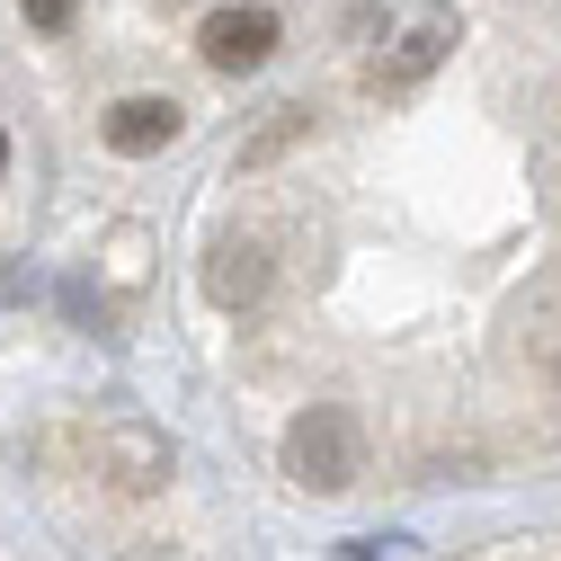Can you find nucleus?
<instances>
[{
	"mask_svg": "<svg viewBox=\"0 0 561 561\" xmlns=\"http://www.w3.org/2000/svg\"><path fill=\"white\" fill-rule=\"evenodd\" d=\"M455 36H463V27H455V10H419V19L392 36V54L375 62V90H419V81H428L437 62L455 54Z\"/></svg>",
	"mask_w": 561,
	"mask_h": 561,
	"instance_id": "nucleus-3",
	"label": "nucleus"
},
{
	"mask_svg": "<svg viewBox=\"0 0 561 561\" xmlns=\"http://www.w3.org/2000/svg\"><path fill=\"white\" fill-rule=\"evenodd\" d=\"M19 10H27V27L62 36V27H72V10H81V0H19Z\"/></svg>",
	"mask_w": 561,
	"mask_h": 561,
	"instance_id": "nucleus-8",
	"label": "nucleus"
},
{
	"mask_svg": "<svg viewBox=\"0 0 561 561\" xmlns=\"http://www.w3.org/2000/svg\"><path fill=\"white\" fill-rule=\"evenodd\" d=\"M99 472L116 490H161L170 481V437L152 419H116V428H99Z\"/></svg>",
	"mask_w": 561,
	"mask_h": 561,
	"instance_id": "nucleus-4",
	"label": "nucleus"
},
{
	"mask_svg": "<svg viewBox=\"0 0 561 561\" xmlns=\"http://www.w3.org/2000/svg\"><path fill=\"white\" fill-rule=\"evenodd\" d=\"M179 125H187L179 99H116L99 134H107V152H116V161H152V152L179 144Z\"/></svg>",
	"mask_w": 561,
	"mask_h": 561,
	"instance_id": "nucleus-5",
	"label": "nucleus"
},
{
	"mask_svg": "<svg viewBox=\"0 0 561 561\" xmlns=\"http://www.w3.org/2000/svg\"><path fill=\"white\" fill-rule=\"evenodd\" d=\"M0 170H10V134H0Z\"/></svg>",
	"mask_w": 561,
	"mask_h": 561,
	"instance_id": "nucleus-9",
	"label": "nucleus"
},
{
	"mask_svg": "<svg viewBox=\"0 0 561 561\" xmlns=\"http://www.w3.org/2000/svg\"><path fill=\"white\" fill-rule=\"evenodd\" d=\"M295 134H304V116H295V107H276V125H267V134H259V144H250V152H241V161H250V170H259V161H267V152H286V144H295Z\"/></svg>",
	"mask_w": 561,
	"mask_h": 561,
	"instance_id": "nucleus-7",
	"label": "nucleus"
},
{
	"mask_svg": "<svg viewBox=\"0 0 561 561\" xmlns=\"http://www.w3.org/2000/svg\"><path fill=\"white\" fill-rule=\"evenodd\" d=\"M196 54L215 62V72H259V62L276 54V10H259V0H232V10H215L196 27Z\"/></svg>",
	"mask_w": 561,
	"mask_h": 561,
	"instance_id": "nucleus-2",
	"label": "nucleus"
},
{
	"mask_svg": "<svg viewBox=\"0 0 561 561\" xmlns=\"http://www.w3.org/2000/svg\"><path fill=\"white\" fill-rule=\"evenodd\" d=\"M205 295H215L224 312L259 304L267 295V250L259 241H215V259H205Z\"/></svg>",
	"mask_w": 561,
	"mask_h": 561,
	"instance_id": "nucleus-6",
	"label": "nucleus"
},
{
	"mask_svg": "<svg viewBox=\"0 0 561 561\" xmlns=\"http://www.w3.org/2000/svg\"><path fill=\"white\" fill-rule=\"evenodd\" d=\"M286 472L304 481V490H347L366 472V428H357V410H339V401H312L295 428H286Z\"/></svg>",
	"mask_w": 561,
	"mask_h": 561,
	"instance_id": "nucleus-1",
	"label": "nucleus"
}]
</instances>
